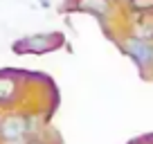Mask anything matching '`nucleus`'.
Wrapping results in <instances>:
<instances>
[{
  "label": "nucleus",
  "mask_w": 153,
  "mask_h": 144,
  "mask_svg": "<svg viewBox=\"0 0 153 144\" xmlns=\"http://www.w3.org/2000/svg\"><path fill=\"white\" fill-rule=\"evenodd\" d=\"M61 34H34L27 39H20L11 45L16 54H48L52 50L61 48Z\"/></svg>",
  "instance_id": "f03ea898"
},
{
  "label": "nucleus",
  "mask_w": 153,
  "mask_h": 144,
  "mask_svg": "<svg viewBox=\"0 0 153 144\" xmlns=\"http://www.w3.org/2000/svg\"><path fill=\"white\" fill-rule=\"evenodd\" d=\"M72 9L95 16L104 27H106V20H108L110 14H113V5H110V0H76L74 5H72Z\"/></svg>",
  "instance_id": "20e7f679"
},
{
  "label": "nucleus",
  "mask_w": 153,
  "mask_h": 144,
  "mask_svg": "<svg viewBox=\"0 0 153 144\" xmlns=\"http://www.w3.org/2000/svg\"><path fill=\"white\" fill-rule=\"evenodd\" d=\"M27 144H48V142H45V140H41L38 135H32V137L27 140Z\"/></svg>",
  "instance_id": "0eeeda50"
},
{
  "label": "nucleus",
  "mask_w": 153,
  "mask_h": 144,
  "mask_svg": "<svg viewBox=\"0 0 153 144\" xmlns=\"http://www.w3.org/2000/svg\"><path fill=\"white\" fill-rule=\"evenodd\" d=\"M122 50L137 63V68L142 72H151L153 70V41H144L137 36H126Z\"/></svg>",
  "instance_id": "7ed1b4c3"
},
{
  "label": "nucleus",
  "mask_w": 153,
  "mask_h": 144,
  "mask_svg": "<svg viewBox=\"0 0 153 144\" xmlns=\"http://www.w3.org/2000/svg\"><path fill=\"white\" fill-rule=\"evenodd\" d=\"M131 14H153V0H126Z\"/></svg>",
  "instance_id": "423d86ee"
},
{
  "label": "nucleus",
  "mask_w": 153,
  "mask_h": 144,
  "mask_svg": "<svg viewBox=\"0 0 153 144\" xmlns=\"http://www.w3.org/2000/svg\"><path fill=\"white\" fill-rule=\"evenodd\" d=\"M38 5L43 7V9H50V7H52V0H38Z\"/></svg>",
  "instance_id": "6e6552de"
},
{
  "label": "nucleus",
  "mask_w": 153,
  "mask_h": 144,
  "mask_svg": "<svg viewBox=\"0 0 153 144\" xmlns=\"http://www.w3.org/2000/svg\"><path fill=\"white\" fill-rule=\"evenodd\" d=\"M11 97H16V81L11 77L0 74V104H9Z\"/></svg>",
  "instance_id": "39448f33"
},
{
  "label": "nucleus",
  "mask_w": 153,
  "mask_h": 144,
  "mask_svg": "<svg viewBox=\"0 0 153 144\" xmlns=\"http://www.w3.org/2000/svg\"><path fill=\"white\" fill-rule=\"evenodd\" d=\"M32 115H20V113H9L7 117L0 120V142L2 144H27V140L34 135Z\"/></svg>",
  "instance_id": "f257e3e1"
}]
</instances>
